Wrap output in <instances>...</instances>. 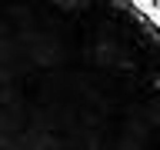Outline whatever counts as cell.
<instances>
[{"instance_id": "1", "label": "cell", "mask_w": 160, "mask_h": 150, "mask_svg": "<svg viewBox=\"0 0 160 150\" xmlns=\"http://www.w3.org/2000/svg\"><path fill=\"white\" fill-rule=\"evenodd\" d=\"M160 17L147 0H0V150H157Z\"/></svg>"}]
</instances>
